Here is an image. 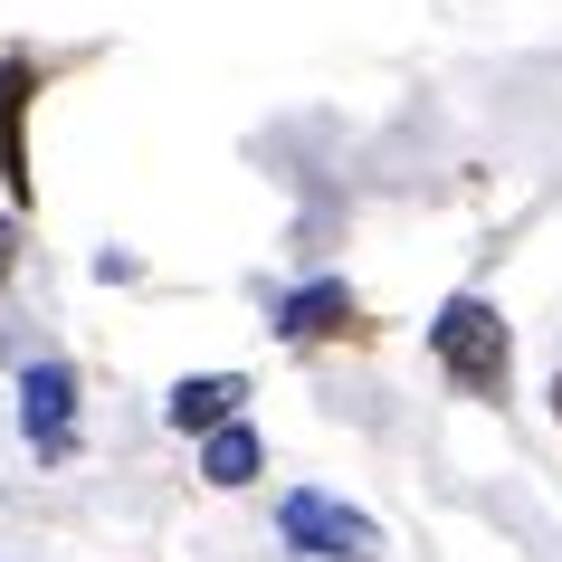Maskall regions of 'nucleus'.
Segmentation results:
<instances>
[{"mask_svg":"<svg viewBox=\"0 0 562 562\" xmlns=\"http://www.w3.org/2000/svg\"><path fill=\"white\" fill-rule=\"evenodd\" d=\"M429 362H439L448 382L468 391V401H515V325H505L486 296H448L429 315Z\"/></svg>","mask_w":562,"mask_h":562,"instance_id":"obj_1","label":"nucleus"},{"mask_svg":"<svg viewBox=\"0 0 562 562\" xmlns=\"http://www.w3.org/2000/svg\"><path fill=\"white\" fill-rule=\"evenodd\" d=\"M77 58H58V48H30V38H10L0 48V201L30 220L38 210V153H30V124H38V95L58 87Z\"/></svg>","mask_w":562,"mask_h":562,"instance_id":"obj_2","label":"nucleus"},{"mask_svg":"<svg viewBox=\"0 0 562 562\" xmlns=\"http://www.w3.org/2000/svg\"><path fill=\"white\" fill-rule=\"evenodd\" d=\"M277 533H286L305 562H391V533L372 525L353 496H334V486H296V496H277Z\"/></svg>","mask_w":562,"mask_h":562,"instance_id":"obj_3","label":"nucleus"},{"mask_svg":"<svg viewBox=\"0 0 562 562\" xmlns=\"http://www.w3.org/2000/svg\"><path fill=\"white\" fill-rule=\"evenodd\" d=\"M10 401H20V439H30V458L38 468H67L77 458V439H87V391H77V362H58V353H38V362H20V382H10Z\"/></svg>","mask_w":562,"mask_h":562,"instance_id":"obj_4","label":"nucleus"},{"mask_svg":"<svg viewBox=\"0 0 562 562\" xmlns=\"http://www.w3.org/2000/svg\"><path fill=\"white\" fill-rule=\"evenodd\" d=\"M267 334L277 344H296V353H334V344H372V305L344 286V277H305V286H286V296L267 305Z\"/></svg>","mask_w":562,"mask_h":562,"instance_id":"obj_5","label":"nucleus"},{"mask_svg":"<svg viewBox=\"0 0 562 562\" xmlns=\"http://www.w3.org/2000/svg\"><path fill=\"white\" fill-rule=\"evenodd\" d=\"M248 411V372H181L172 391H162V419H172L181 439H201V429H220V419Z\"/></svg>","mask_w":562,"mask_h":562,"instance_id":"obj_6","label":"nucleus"},{"mask_svg":"<svg viewBox=\"0 0 562 562\" xmlns=\"http://www.w3.org/2000/svg\"><path fill=\"white\" fill-rule=\"evenodd\" d=\"M258 476H267V439H258V419H248V411L220 419V429H201V486L238 496V486H258Z\"/></svg>","mask_w":562,"mask_h":562,"instance_id":"obj_7","label":"nucleus"},{"mask_svg":"<svg viewBox=\"0 0 562 562\" xmlns=\"http://www.w3.org/2000/svg\"><path fill=\"white\" fill-rule=\"evenodd\" d=\"M20 248H30V220H20V210H0V286L20 277Z\"/></svg>","mask_w":562,"mask_h":562,"instance_id":"obj_8","label":"nucleus"},{"mask_svg":"<svg viewBox=\"0 0 562 562\" xmlns=\"http://www.w3.org/2000/svg\"><path fill=\"white\" fill-rule=\"evenodd\" d=\"M543 401H553V419H562V362H553V382H543Z\"/></svg>","mask_w":562,"mask_h":562,"instance_id":"obj_9","label":"nucleus"}]
</instances>
